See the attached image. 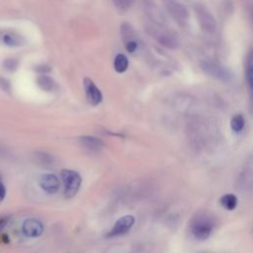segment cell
Segmentation results:
<instances>
[{"instance_id": "cell-16", "label": "cell", "mask_w": 253, "mask_h": 253, "mask_svg": "<svg viewBox=\"0 0 253 253\" xmlns=\"http://www.w3.org/2000/svg\"><path fill=\"white\" fill-rule=\"evenodd\" d=\"M158 41L161 44L167 46V47H170V48H173L177 45V42L176 40L171 37L170 35H167V34H162L159 38H158Z\"/></svg>"}, {"instance_id": "cell-4", "label": "cell", "mask_w": 253, "mask_h": 253, "mask_svg": "<svg viewBox=\"0 0 253 253\" xmlns=\"http://www.w3.org/2000/svg\"><path fill=\"white\" fill-rule=\"evenodd\" d=\"M83 84H84L85 94L88 102L93 106L99 105L103 100V95L99 90V88L96 86V84L88 77L84 78Z\"/></svg>"}, {"instance_id": "cell-13", "label": "cell", "mask_w": 253, "mask_h": 253, "mask_svg": "<svg viewBox=\"0 0 253 253\" xmlns=\"http://www.w3.org/2000/svg\"><path fill=\"white\" fill-rule=\"evenodd\" d=\"M37 84L39 85V87L41 89L45 90V91H50L54 86L53 80L50 77L46 76V75H42V76L38 77Z\"/></svg>"}, {"instance_id": "cell-10", "label": "cell", "mask_w": 253, "mask_h": 253, "mask_svg": "<svg viewBox=\"0 0 253 253\" xmlns=\"http://www.w3.org/2000/svg\"><path fill=\"white\" fill-rule=\"evenodd\" d=\"M79 141L85 148L90 150H99L103 147V141L96 136L83 135L79 137Z\"/></svg>"}, {"instance_id": "cell-6", "label": "cell", "mask_w": 253, "mask_h": 253, "mask_svg": "<svg viewBox=\"0 0 253 253\" xmlns=\"http://www.w3.org/2000/svg\"><path fill=\"white\" fill-rule=\"evenodd\" d=\"M197 18L203 31L207 33H213L215 30L214 18L204 8L199 7L197 9Z\"/></svg>"}, {"instance_id": "cell-7", "label": "cell", "mask_w": 253, "mask_h": 253, "mask_svg": "<svg viewBox=\"0 0 253 253\" xmlns=\"http://www.w3.org/2000/svg\"><path fill=\"white\" fill-rule=\"evenodd\" d=\"M40 187L48 194H54L58 191L60 183L57 177L53 174H42L39 178Z\"/></svg>"}, {"instance_id": "cell-14", "label": "cell", "mask_w": 253, "mask_h": 253, "mask_svg": "<svg viewBox=\"0 0 253 253\" xmlns=\"http://www.w3.org/2000/svg\"><path fill=\"white\" fill-rule=\"evenodd\" d=\"M245 79L249 90L252 89V55L251 53L248 54L246 60V67H245Z\"/></svg>"}, {"instance_id": "cell-12", "label": "cell", "mask_w": 253, "mask_h": 253, "mask_svg": "<svg viewBox=\"0 0 253 253\" xmlns=\"http://www.w3.org/2000/svg\"><path fill=\"white\" fill-rule=\"evenodd\" d=\"M114 67H115V70L119 73L125 72L128 67L127 57L123 53L118 54L114 60Z\"/></svg>"}, {"instance_id": "cell-20", "label": "cell", "mask_w": 253, "mask_h": 253, "mask_svg": "<svg viewBox=\"0 0 253 253\" xmlns=\"http://www.w3.org/2000/svg\"><path fill=\"white\" fill-rule=\"evenodd\" d=\"M16 65H17V61L14 60V59H7V60H5V62H4V66H5L7 69H9V70H14L15 67H16Z\"/></svg>"}, {"instance_id": "cell-19", "label": "cell", "mask_w": 253, "mask_h": 253, "mask_svg": "<svg viewBox=\"0 0 253 253\" xmlns=\"http://www.w3.org/2000/svg\"><path fill=\"white\" fill-rule=\"evenodd\" d=\"M126 49H127L128 52H133V51L136 49V47H137V43H136L135 41L129 40V41H127V42L126 43Z\"/></svg>"}, {"instance_id": "cell-3", "label": "cell", "mask_w": 253, "mask_h": 253, "mask_svg": "<svg viewBox=\"0 0 253 253\" xmlns=\"http://www.w3.org/2000/svg\"><path fill=\"white\" fill-rule=\"evenodd\" d=\"M201 68L205 73L218 80L230 81L233 77L232 72L228 68L213 61H203L201 63Z\"/></svg>"}, {"instance_id": "cell-17", "label": "cell", "mask_w": 253, "mask_h": 253, "mask_svg": "<svg viewBox=\"0 0 253 253\" xmlns=\"http://www.w3.org/2000/svg\"><path fill=\"white\" fill-rule=\"evenodd\" d=\"M3 42L5 44L9 45V46H15V45H18L19 44V39L14 36V35H11V34H6L4 37H3Z\"/></svg>"}, {"instance_id": "cell-11", "label": "cell", "mask_w": 253, "mask_h": 253, "mask_svg": "<svg viewBox=\"0 0 253 253\" xmlns=\"http://www.w3.org/2000/svg\"><path fill=\"white\" fill-rule=\"evenodd\" d=\"M219 203L224 209L231 211L234 210L237 206V198L233 194H225L220 198Z\"/></svg>"}, {"instance_id": "cell-22", "label": "cell", "mask_w": 253, "mask_h": 253, "mask_svg": "<svg viewBox=\"0 0 253 253\" xmlns=\"http://www.w3.org/2000/svg\"><path fill=\"white\" fill-rule=\"evenodd\" d=\"M8 217L7 216H4V217H1L0 218V231L6 226V224L8 223Z\"/></svg>"}, {"instance_id": "cell-21", "label": "cell", "mask_w": 253, "mask_h": 253, "mask_svg": "<svg viewBox=\"0 0 253 253\" xmlns=\"http://www.w3.org/2000/svg\"><path fill=\"white\" fill-rule=\"evenodd\" d=\"M5 195H6V189H5V186H4V184L2 183V181L0 179V202L4 200Z\"/></svg>"}, {"instance_id": "cell-18", "label": "cell", "mask_w": 253, "mask_h": 253, "mask_svg": "<svg viewBox=\"0 0 253 253\" xmlns=\"http://www.w3.org/2000/svg\"><path fill=\"white\" fill-rule=\"evenodd\" d=\"M115 5L120 9H127L129 6H131L133 0H113Z\"/></svg>"}, {"instance_id": "cell-9", "label": "cell", "mask_w": 253, "mask_h": 253, "mask_svg": "<svg viewBox=\"0 0 253 253\" xmlns=\"http://www.w3.org/2000/svg\"><path fill=\"white\" fill-rule=\"evenodd\" d=\"M165 6L169 13L178 21H183L187 18L188 13L186 8L175 0H164Z\"/></svg>"}, {"instance_id": "cell-15", "label": "cell", "mask_w": 253, "mask_h": 253, "mask_svg": "<svg viewBox=\"0 0 253 253\" xmlns=\"http://www.w3.org/2000/svg\"><path fill=\"white\" fill-rule=\"evenodd\" d=\"M230 126L231 128L235 131V132H239L240 130H242V128L244 127V118L242 115L238 114L235 115L230 122Z\"/></svg>"}, {"instance_id": "cell-1", "label": "cell", "mask_w": 253, "mask_h": 253, "mask_svg": "<svg viewBox=\"0 0 253 253\" xmlns=\"http://www.w3.org/2000/svg\"><path fill=\"white\" fill-rule=\"evenodd\" d=\"M213 227V217L207 212L196 213L191 219L189 225L192 235L199 240L207 239L211 234Z\"/></svg>"}, {"instance_id": "cell-5", "label": "cell", "mask_w": 253, "mask_h": 253, "mask_svg": "<svg viewBox=\"0 0 253 253\" xmlns=\"http://www.w3.org/2000/svg\"><path fill=\"white\" fill-rule=\"evenodd\" d=\"M133 223H134V217L132 215L128 214V215L122 216L116 221L112 230L109 232L108 236H118V235L125 234L130 229Z\"/></svg>"}, {"instance_id": "cell-2", "label": "cell", "mask_w": 253, "mask_h": 253, "mask_svg": "<svg viewBox=\"0 0 253 253\" xmlns=\"http://www.w3.org/2000/svg\"><path fill=\"white\" fill-rule=\"evenodd\" d=\"M61 179L64 185V195L66 198H73L77 192L79 191V188L81 186V176L73 171L64 169L60 173Z\"/></svg>"}, {"instance_id": "cell-8", "label": "cell", "mask_w": 253, "mask_h": 253, "mask_svg": "<svg viewBox=\"0 0 253 253\" xmlns=\"http://www.w3.org/2000/svg\"><path fill=\"white\" fill-rule=\"evenodd\" d=\"M22 231L27 237H38L42 233L43 225L39 219L29 218L24 221Z\"/></svg>"}]
</instances>
